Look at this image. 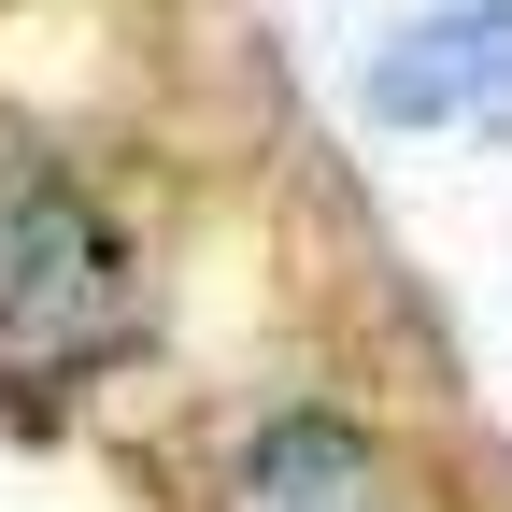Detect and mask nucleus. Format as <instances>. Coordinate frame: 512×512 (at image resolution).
Here are the masks:
<instances>
[{"instance_id": "nucleus-1", "label": "nucleus", "mask_w": 512, "mask_h": 512, "mask_svg": "<svg viewBox=\"0 0 512 512\" xmlns=\"http://www.w3.org/2000/svg\"><path fill=\"white\" fill-rule=\"evenodd\" d=\"M128 342V242L72 185H0V356L72 370Z\"/></svg>"}, {"instance_id": "nucleus-2", "label": "nucleus", "mask_w": 512, "mask_h": 512, "mask_svg": "<svg viewBox=\"0 0 512 512\" xmlns=\"http://www.w3.org/2000/svg\"><path fill=\"white\" fill-rule=\"evenodd\" d=\"M370 114H384V128L512 114V0H484V15H427L399 57H370Z\"/></svg>"}, {"instance_id": "nucleus-3", "label": "nucleus", "mask_w": 512, "mask_h": 512, "mask_svg": "<svg viewBox=\"0 0 512 512\" xmlns=\"http://www.w3.org/2000/svg\"><path fill=\"white\" fill-rule=\"evenodd\" d=\"M242 512H384V470H370V441H356V427L285 413V427L242 456Z\"/></svg>"}]
</instances>
